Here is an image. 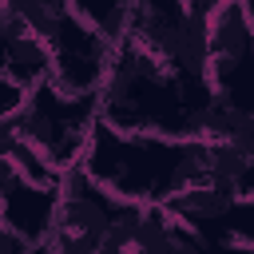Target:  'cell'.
<instances>
[{"label":"cell","instance_id":"1","mask_svg":"<svg viewBox=\"0 0 254 254\" xmlns=\"http://www.w3.org/2000/svg\"><path fill=\"white\" fill-rule=\"evenodd\" d=\"M16 115V131L56 167H71L83 159V147L95 127V91H64L52 79L24 91Z\"/></svg>","mask_w":254,"mask_h":254},{"label":"cell","instance_id":"2","mask_svg":"<svg viewBox=\"0 0 254 254\" xmlns=\"http://www.w3.org/2000/svg\"><path fill=\"white\" fill-rule=\"evenodd\" d=\"M123 32L171 71L206 83V12L190 0H131Z\"/></svg>","mask_w":254,"mask_h":254},{"label":"cell","instance_id":"3","mask_svg":"<svg viewBox=\"0 0 254 254\" xmlns=\"http://www.w3.org/2000/svg\"><path fill=\"white\" fill-rule=\"evenodd\" d=\"M119 202L123 198L111 194L107 187H99L79 163L64 167L60 183H56L48 226L36 246L52 250V254H95L103 246V234H107Z\"/></svg>","mask_w":254,"mask_h":254},{"label":"cell","instance_id":"4","mask_svg":"<svg viewBox=\"0 0 254 254\" xmlns=\"http://www.w3.org/2000/svg\"><path fill=\"white\" fill-rule=\"evenodd\" d=\"M250 0H218L206 8V83L238 103H246V71H250Z\"/></svg>","mask_w":254,"mask_h":254},{"label":"cell","instance_id":"5","mask_svg":"<svg viewBox=\"0 0 254 254\" xmlns=\"http://www.w3.org/2000/svg\"><path fill=\"white\" fill-rule=\"evenodd\" d=\"M48 48H52V83L56 87H64V91H95L99 87L111 40L91 20H83L71 8L60 20V28L48 36Z\"/></svg>","mask_w":254,"mask_h":254},{"label":"cell","instance_id":"6","mask_svg":"<svg viewBox=\"0 0 254 254\" xmlns=\"http://www.w3.org/2000/svg\"><path fill=\"white\" fill-rule=\"evenodd\" d=\"M0 75L12 79L20 91H32L52 79V48L36 32L20 28L4 48H0Z\"/></svg>","mask_w":254,"mask_h":254},{"label":"cell","instance_id":"7","mask_svg":"<svg viewBox=\"0 0 254 254\" xmlns=\"http://www.w3.org/2000/svg\"><path fill=\"white\" fill-rule=\"evenodd\" d=\"M24 24H20V16H16V8H12V0H0V48L20 32Z\"/></svg>","mask_w":254,"mask_h":254},{"label":"cell","instance_id":"8","mask_svg":"<svg viewBox=\"0 0 254 254\" xmlns=\"http://www.w3.org/2000/svg\"><path fill=\"white\" fill-rule=\"evenodd\" d=\"M190 4H194V8H202V12H206V8H214V4H218V0H190Z\"/></svg>","mask_w":254,"mask_h":254}]
</instances>
